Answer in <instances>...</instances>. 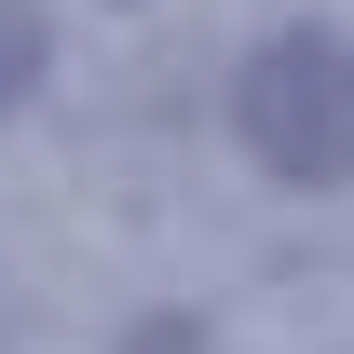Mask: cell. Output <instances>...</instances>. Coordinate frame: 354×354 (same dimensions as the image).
Returning a JSON list of instances; mask_svg holds the SVG:
<instances>
[{
  "label": "cell",
  "instance_id": "obj_1",
  "mask_svg": "<svg viewBox=\"0 0 354 354\" xmlns=\"http://www.w3.org/2000/svg\"><path fill=\"white\" fill-rule=\"evenodd\" d=\"M232 136L286 191H354V41L341 28H272L232 68Z\"/></svg>",
  "mask_w": 354,
  "mask_h": 354
},
{
  "label": "cell",
  "instance_id": "obj_2",
  "mask_svg": "<svg viewBox=\"0 0 354 354\" xmlns=\"http://www.w3.org/2000/svg\"><path fill=\"white\" fill-rule=\"evenodd\" d=\"M55 68V28H41V0H0V109H28Z\"/></svg>",
  "mask_w": 354,
  "mask_h": 354
}]
</instances>
